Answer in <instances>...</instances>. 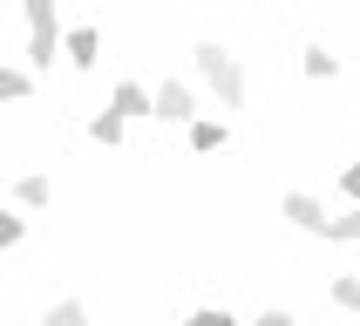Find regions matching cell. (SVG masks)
Segmentation results:
<instances>
[{"mask_svg":"<svg viewBox=\"0 0 360 326\" xmlns=\"http://www.w3.org/2000/svg\"><path fill=\"white\" fill-rule=\"evenodd\" d=\"M191 150H224V122L198 116V122H191Z\"/></svg>","mask_w":360,"mask_h":326,"instance_id":"cell-10","label":"cell"},{"mask_svg":"<svg viewBox=\"0 0 360 326\" xmlns=\"http://www.w3.org/2000/svg\"><path fill=\"white\" fill-rule=\"evenodd\" d=\"M340 197H354V211H360V163H347V170H340Z\"/></svg>","mask_w":360,"mask_h":326,"instance_id":"cell-17","label":"cell"},{"mask_svg":"<svg viewBox=\"0 0 360 326\" xmlns=\"http://www.w3.org/2000/svg\"><path fill=\"white\" fill-rule=\"evenodd\" d=\"M0 96H7V102H27V96H34V68H27V61L7 68V75H0Z\"/></svg>","mask_w":360,"mask_h":326,"instance_id":"cell-8","label":"cell"},{"mask_svg":"<svg viewBox=\"0 0 360 326\" xmlns=\"http://www.w3.org/2000/svg\"><path fill=\"white\" fill-rule=\"evenodd\" d=\"M184 326H238V320H231L224 306H204V313H191V320H184Z\"/></svg>","mask_w":360,"mask_h":326,"instance_id":"cell-16","label":"cell"},{"mask_svg":"<svg viewBox=\"0 0 360 326\" xmlns=\"http://www.w3.org/2000/svg\"><path fill=\"white\" fill-rule=\"evenodd\" d=\"M157 116L163 122H198V96H191V82H177V75L163 82V89H157Z\"/></svg>","mask_w":360,"mask_h":326,"instance_id":"cell-3","label":"cell"},{"mask_svg":"<svg viewBox=\"0 0 360 326\" xmlns=\"http://www.w3.org/2000/svg\"><path fill=\"white\" fill-rule=\"evenodd\" d=\"M252 326H292V313H279V306H272V313H259Z\"/></svg>","mask_w":360,"mask_h":326,"instance_id":"cell-18","label":"cell"},{"mask_svg":"<svg viewBox=\"0 0 360 326\" xmlns=\"http://www.w3.org/2000/svg\"><path fill=\"white\" fill-rule=\"evenodd\" d=\"M96 61H102V34H96V27H68V68L89 75Z\"/></svg>","mask_w":360,"mask_h":326,"instance_id":"cell-6","label":"cell"},{"mask_svg":"<svg viewBox=\"0 0 360 326\" xmlns=\"http://www.w3.org/2000/svg\"><path fill=\"white\" fill-rule=\"evenodd\" d=\"M333 306L340 313H360V279L354 272H333Z\"/></svg>","mask_w":360,"mask_h":326,"instance_id":"cell-12","label":"cell"},{"mask_svg":"<svg viewBox=\"0 0 360 326\" xmlns=\"http://www.w3.org/2000/svg\"><path fill=\"white\" fill-rule=\"evenodd\" d=\"M109 109H116L122 122H136V116H157V89H143V82H116Z\"/></svg>","mask_w":360,"mask_h":326,"instance_id":"cell-4","label":"cell"},{"mask_svg":"<svg viewBox=\"0 0 360 326\" xmlns=\"http://www.w3.org/2000/svg\"><path fill=\"white\" fill-rule=\"evenodd\" d=\"M306 75H313V82L340 75V55H333V48H306Z\"/></svg>","mask_w":360,"mask_h":326,"instance_id":"cell-13","label":"cell"},{"mask_svg":"<svg viewBox=\"0 0 360 326\" xmlns=\"http://www.w3.org/2000/svg\"><path fill=\"white\" fill-rule=\"evenodd\" d=\"M326 238H333V244L360 238V211H347V218H333V224H326Z\"/></svg>","mask_w":360,"mask_h":326,"instance_id":"cell-14","label":"cell"},{"mask_svg":"<svg viewBox=\"0 0 360 326\" xmlns=\"http://www.w3.org/2000/svg\"><path fill=\"white\" fill-rule=\"evenodd\" d=\"M41 326H89V306H82V299H55Z\"/></svg>","mask_w":360,"mask_h":326,"instance_id":"cell-9","label":"cell"},{"mask_svg":"<svg viewBox=\"0 0 360 326\" xmlns=\"http://www.w3.org/2000/svg\"><path fill=\"white\" fill-rule=\"evenodd\" d=\"M14 204H20V211H41V204H48V177H41V170L14 177Z\"/></svg>","mask_w":360,"mask_h":326,"instance_id":"cell-7","label":"cell"},{"mask_svg":"<svg viewBox=\"0 0 360 326\" xmlns=\"http://www.w3.org/2000/svg\"><path fill=\"white\" fill-rule=\"evenodd\" d=\"M122 129H129V122H122L116 109H96V122H89V136H96V143H122Z\"/></svg>","mask_w":360,"mask_h":326,"instance_id":"cell-11","label":"cell"},{"mask_svg":"<svg viewBox=\"0 0 360 326\" xmlns=\"http://www.w3.org/2000/svg\"><path fill=\"white\" fill-rule=\"evenodd\" d=\"M191 55H198V75L211 82V96H218L224 109H245V68H238V55H231L224 41H198Z\"/></svg>","mask_w":360,"mask_h":326,"instance_id":"cell-1","label":"cell"},{"mask_svg":"<svg viewBox=\"0 0 360 326\" xmlns=\"http://www.w3.org/2000/svg\"><path fill=\"white\" fill-rule=\"evenodd\" d=\"M279 211H285L292 224H300V231H320V238H326V224H333V218L320 211V197H306V190H292V197H285Z\"/></svg>","mask_w":360,"mask_h":326,"instance_id":"cell-5","label":"cell"},{"mask_svg":"<svg viewBox=\"0 0 360 326\" xmlns=\"http://www.w3.org/2000/svg\"><path fill=\"white\" fill-rule=\"evenodd\" d=\"M20 14H27V68H48V61H61L68 34H61L55 0H20Z\"/></svg>","mask_w":360,"mask_h":326,"instance_id":"cell-2","label":"cell"},{"mask_svg":"<svg viewBox=\"0 0 360 326\" xmlns=\"http://www.w3.org/2000/svg\"><path fill=\"white\" fill-rule=\"evenodd\" d=\"M27 238V218H14V211H0V244H20Z\"/></svg>","mask_w":360,"mask_h":326,"instance_id":"cell-15","label":"cell"}]
</instances>
